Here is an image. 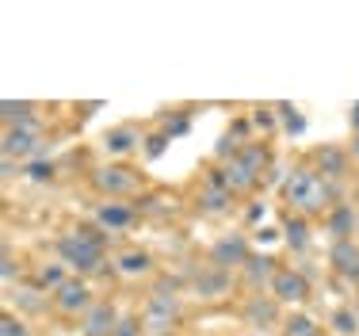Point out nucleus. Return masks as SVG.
I'll return each mask as SVG.
<instances>
[{"instance_id":"1","label":"nucleus","mask_w":359,"mask_h":336,"mask_svg":"<svg viewBox=\"0 0 359 336\" xmlns=\"http://www.w3.org/2000/svg\"><path fill=\"white\" fill-rule=\"evenodd\" d=\"M283 195H287V203L306 218V214H321V210H329V203H337V184L318 176L313 168H294L287 176Z\"/></svg>"},{"instance_id":"2","label":"nucleus","mask_w":359,"mask_h":336,"mask_svg":"<svg viewBox=\"0 0 359 336\" xmlns=\"http://www.w3.org/2000/svg\"><path fill=\"white\" fill-rule=\"evenodd\" d=\"M57 256H62L65 268L81 275L100 271L104 268V234H100V226H76L73 234H65L57 241Z\"/></svg>"},{"instance_id":"3","label":"nucleus","mask_w":359,"mask_h":336,"mask_svg":"<svg viewBox=\"0 0 359 336\" xmlns=\"http://www.w3.org/2000/svg\"><path fill=\"white\" fill-rule=\"evenodd\" d=\"M180 321V279H157L142 314L145 336H172Z\"/></svg>"},{"instance_id":"4","label":"nucleus","mask_w":359,"mask_h":336,"mask_svg":"<svg viewBox=\"0 0 359 336\" xmlns=\"http://www.w3.org/2000/svg\"><path fill=\"white\" fill-rule=\"evenodd\" d=\"M39 142H42L39 119L15 123V126H8V130H4V157L8 161H31V157H35V149H39Z\"/></svg>"},{"instance_id":"5","label":"nucleus","mask_w":359,"mask_h":336,"mask_svg":"<svg viewBox=\"0 0 359 336\" xmlns=\"http://www.w3.org/2000/svg\"><path fill=\"white\" fill-rule=\"evenodd\" d=\"M249 256H252V245H249V237H245V234H226V237H218L215 245H210V264L222 268V271L245 268Z\"/></svg>"},{"instance_id":"6","label":"nucleus","mask_w":359,"mask_h":336,"mask_svg":"<svg viewBox=\"0 0 359 336\" xmlns=\"http://www.w3.org/2000/svg\"><path fill=\"white\" fill-rule=\"evenodd\" d=\"M96 187L104 195H111V199H123V195L138 191L142 180L134 176V168H126V165H104V168H96Z\"/></svg>"},{"instance_id":"7","label":"nucleus","mask_w":359,"mask_h":336,"mask_svg":"<svg viewBox=\"0 0 359 336\" xmlns=\"http://www.w3.org/2000/svg\"><path fill=\"white\" fill-rule=\"evenodd\" d=\"M271 298H276L279 306H302L306 298H310V279L290 268H279L276 279H271Z\"/></svg>"},{"instance_id":"8","label":"nucleus","mask_w":359,"mask_h":336,"mask_svg":"<svg viewBox=\"0 0 359 336\" xmlns=\"http://www.w3.org/2000/svg\"><path fill=\"white\" fill-rule=\"evenodd\" d=\"M54 306L62 309V314H88L92 290H88V283H84V275H69V279L54 290Z\"/></svg>"},{"instance_id":"9","label":"nucleus","mask_w":359,"mask_h":336,"mask_svg":"<svg viewBox=\"0 0 359 336\" xmlns=\"http://www.w3.org/2000/svg\"><path fill=\"white\" fill-rule=\"evenodd\" d=\"M191 290H195L199 298H207V302H215V298H226L229 290H233V271H222V268H215V264H207L203 271H195Z\"/></svg>"},{"instance_id":"10","label":"nucleus","mask_w":359,"mask_h":336,"mask_svg":"<svg viewBox=\"0 0 359 336\" xmlns=\"http://www.w3.org/2000/svg\"><path fill=\"white\" fill-rule=\"evenodd\" d=\"M329 268L337 271L340 279H348L359 287V245L355 241H332L329 245Z\"/></svg>"},{"instance_id":"11","label":"nucleus","mask_w":359,"mask_h":336,"mask_svg":"<svg viewBox=\"0 0 359 336\" xmlns=\"http://www.w3.org/2000/svg\"><path fill=\"white\" fill-rule=\"evenodd\" d=\"M218 176H222V184H226L233 195H241V191H252V187L260 184V172H256L252 165H245V161L237 157V153H233V157H229L226 165L218 168Z\"/></svg>"},{"instance_id":"12","label":"nucleus","mask_w":359,"mask_h":336,"mask_svg":"<svg viewBox=\"0 0 359 336\" xmlns=\"http://www.w3.org/2000/svg\"><path fill=\"white\" fill-rule=\"evenodd\" d=\"M229 203H233V191L222 184L218 172H210L207 184H203V191H199V199H195V206H199L203 214H226Z\"/></svg>"},{"instance_id":"13","label":"nucleus","mask_w":359,"mask_h":336,"mask_svg":"<svg viewBox=\"0 0 359 336\" xmlns=\"http://www.w3.org/2000/svg\"><path fill=\"white\" fill-rule=\"evenodd\" d=\"M115 325H118L115 306H111V302H92V309L84 314L81 332L84 336H111V332H115Z\"/></svg>"},{"instance_id":"14","label":"nucleus","mask_w":359,"mask_h":336,"mask_svg":"<svg viewBox=\"0 0 359 336\" xmlns=\"http://www.w3.org/2000/svg\"><path fill=\"white\" fill-rule=\"evenodd\" d=\"M313 165H318V176L337 184L340 176H348V153L337 145H321V149H313Z\"/></svg>"},{"instance_id":"15","label":"nucleus","mask_w":359,"mask_h":336,"mask_svg":"<svg viewBox=\"0 0 359 336\" xmlns=\"http://www.w3.org/2000/svg\"><path fill=\"white\" fill-rule=\"evenodd\" d=\"M130 222H134V206H126V203H118V199H111V203H104L96 210V226L100 229H111V234L130 229Z\"/></svg>"},{"instance_id":"16","label":"nucleus","mask_w":359,"mask_h":336,"mask_svg":"<svg viewBox=\"0 0 359 336\" xmlns=\"http://www.w3.org/2000/svg\"><path fill=\"white\" fill-rule=\"evenodd\" d=\"M276 271H279V268H276V260H271L268 253H252V256H249V264L241 268L245 283H249V287H256V290L268 287V283L276 279Z\"/></svg>"},{"instance_id":"17","label":"nucleus","mask_w":359,"mask_h":336,"mask_svg":"<svg viewBox=\"0 0 359 336\" xmlns=\"http://www.w3.org/2000/svg\"><path fill=\"white\" fill-rule=\"evenodd\" d=\"M245 317H249V325H256V329H271L279 321V302L271 295H252V302L245 306Z\"/></svg>"},{"instance_id":"18","label":"nucleus","mask_w":359,"mask_h":336,"mask_svg":"<svg viewBox=\"0 0 359 336\" xmlns=\"http://www.w3.org/2000/svg\"><path fill=\"white\" fill-rule=\"evenodd\" d=\"M359 229V214L352 210L348 203H337L329 210V234L332 241H352V234Z\"/></svg>"},{"instance_id":"19","label":"nucleus","mask_w":359,"mask_h":336,"mask_svg":"<svg viewBox=\"0 0 359 336\" xmlns=\"http://www.w3.org/2000/svg\"><path fill=\"white\" fill-rule=\"evenodd\" d=\"M104 145H107L111 157H123V153L138 149V130H134V126H111L104 134Z\"/></svg>"},{"instance_id":"20","label":"nucleus","mask_w":359,"mask_h":336,"mask_svg":"<svg viewBox=\"0 0 359 336\" xmlns=\"http://www.w3.org/2000/svg\"><path fill=\"white\" fill-rule=\"evenodd\" d=\"M283 241L294 253H306V248H310V222H306L302 214H290L283 222Z\"/></svg>"},{"instance_id":"21","label":"nucleus","mask_w":359,"mask_h":336,"mask_svg":"<svg viewBox=\"0 0 359 336\" xmlns=\"http://www.w3.org/2000/svg\"><path fill=\"white\" fill-rule=\"evenodd\" d=\"M329 329L337 332V336H355L359 332V314L352 306H340V309H332V317H329Z\"/></svg>"},{"instance_id":"22","label":"nucleus","mask_w":359,"mask_h":336,"mask_svg":"<svg viewBox=\"0 0 359 336\" xmlns=\"http://www.w3.org/2000/svg\"><path fill=\"white\" fill-rule=\"evenodd\" d=\"M0 115H4L8 126L27 123V119H35V103H31V100H4V103H0Z\"/></svg>"},{"instance_id":"23","label":"nucleus","mask_w":359,"mask_h":336,"mask_svg":"<svg viewBox=\"0 0 359 336\" xmlns=\"http://www.w3.org/2000/svg\"><path fill=\"white\" fill-rule=\"evenodd\" d=\"M283 336H321V332H318V321L310 314H290L283 325Z\"/></svg>"},{"instance_id":"24","label":"nucleus","mask_w":359,"mask_h":336,"mask_svg":"<svg viewBox=\"0 0 359 336\" xmlns=\"http://www.w3.org/2000/svg\"><path fill=\"white\" fill-rule=\"evenodd\" d=\"M153 268V256L149 253H126V256H118V271L123 275H145Z\"/></svg>"},{"instance_id":"25","label":"nucleus","mask_w":359,"mask_h":336,"mask_svg":"<svg viewBox=\"0 0 359 336\" xmlns=\"http://www.w3.org/2000/svg\"><path fill=\"white\" fill-rule=\"evenodd\" d=\"M237 157H241L245 165H252V168L264 176V168H268L271 153H268V145H241V149H237Z\"/></svg>"},{"instance_id":"26","label":"nucleus","mask_w":359,"mask_h":336,"mask_svg":"<svg viewBox=\"0 0 359 336\" xmlns=\"http://www.w3.org/2000/svg\"><path fill=\"white\" fill-rule=\"evenodd\" d=\"M65 279H69V275H65V264H62V260H57V264H46V268H42V275H39L42 290H50V295H54V290L62 287Z\"/></svg>"},{"instance_id":"27","label":"nucleus","mask_w":359,"mask_h":336,"mask_svg":"<svg viewBox=\"0 0 359 336\" xmlns=\"http://www.w3.org/2000/svg\"><path fill=\"white\" fill-rule=\"evenodd\" d=\"M276 111L283 115V123H287V134H290V137L306 134V119H302V115H294V107H290V103H276Z\"/></svg>"},{"instance_id":"28","label":"nucleus","mask_w":359,"mask_h":336,"mask_svg":"<svg viewBox=\"0 0 359 336\" xmlns=\"http://www.w3.org/2000/svg\"><path fill=\"white\" fill-rule=\"evenodd\" d=\"M187 130H191V119L187 115H165V130L161 134H165L168 142H172V137H184Z\"/></svg>"},{"instance_id":"29","label":"nucleus","mask_w":359,"mask_h":336,"mask_svg":"<svg viewBox=\"0 0 359 336\" xmlns=\"http://www.w3.org/2000/svg\"><path fill=\"white\" fill-rule=\"evenodd\" d=\"M145 329H142V317H130V314H126V317H118V325H115V332H111V336H142Z\"/></svg>"},{"instance_id":"30","label":"nucleus","mask_w":359,"mask_h":336,"mask_svg":"<svg viewBox=\"0 0 359 336\" xmlns=\"http://www.w3.org/2000/svg\"><path fill=\"white\" fill-rule=\"evenodd\" d=\"M0 336H31V332H27V325H23L20 317L4 314V317H0Z\"/></svg>"},{"instance_id":"31","label":"nucleus","mask_w":359,"mask_h":336,"mask_svg":"<svg viewBox=\"0 0 359 336\" xmlns=\"http://www.w3.org/2000/svg\"><path fill=\"white\" fill-rule=\"evenodd\" d=\"M23 172H27L31 180H50V176H54V165H50V161H27V168H23Z\"/></svg>"},{"instance_id":"32","label":"nucleus","mask_w":359,"mask_h":336,"mask_svg":"<svg viewBox=\"0 0 359 336\" xmlns=\"http://www.w3.org/2000/svg\"><path fill=\"white\" fill-rule=\"evenodd\" d=\"M165 149H168V137L165 134H153L149 142H145V157H149V161H157Z\"/></svg>"},{"instance_id":"33","label":"nucleus","mask_w":359,"mask_h":336,"mask_svg":"<svg viewBox=\"0 0 359 336\" xmlns=\"http://www.w3.org/2000/svg\"><path fill=\"white\" fill-rule=\"evenodd\" d=\"M279 237H283V229H276V226H264V229H256V241H260V245H276Z\"/></svg>"},{"instance_id":"34","label":"nucleus","mask_w":359,"mask_h":336,"mask_svg":"<svg viewBox=\"0 0 359 336\" xmlns=\"http://www.w3.org/2000/svg\"><path fill=\"white\" fill-rule=\"evenodd\" d=\"M15 302H20L23 309H42V298L31 295V290H23V287H20V295H15Z\"/></svg>"},{"instance_id":"35","label":"nucleus","mask_w":359,"mask_h":336,"mask_svg":"<svg viewBox=\"0 0 359 336\" xmlns=\"http://www.w3.org/2000/svg\"><path fill=\"white\" fill-rule=\"evenodd\" d=\"M0 271H4V283L15 279V260H12V253H8V248H4V260H0Z\"/></svg>"},{"instance_id":"36","label":"nucleus","mask_w":359,"mask_h":336,"mask_svg":"<svg viewBox=\"0 0 359 336\" xmlns=\"http://www.w3.org/2000/svg\"><path fill=\"white\" fill-rule=\"evenodd\" d=\"M271 123H276V119H271V111H256V126H268V130H271Z\"/></svg>"},{"instance_id":"37","label":"nucleus","mask_w":359,"mask_h":336,"mask_svg":"<svg viewBox=\"0 0 359 336\" xmlns=\"http://www.w3.org/2000/svg\"><path fill=\"white\" fill-rule=\"evenodd\" d=\"M260 218H264V206H260V203H256V206H252V210H249V222H260Z\"/></svg>"},{"instance_id":"38","label":"nucleus","mask_w":359,"mask_h":336,"mask_svg":"<svg viewBox=\"0 0 359 336\" xmlns=\"http://www.w3.org/2000/svg\"><path fill=\"white\" fill-rule=\"evenodd\" d=\"M352 126H355V134H359V103H355V111H352Z\"/></svg>"},{"instance_id":"39","label":"nucleus","mask_w":359,"mask_h":336,"mask_svg":"<svg viewBox=\"0 0 359 336\" xmlns=\"http://www.w3.org/2000/svg\"><path fill=\"white\" fill-rule=\"evenodd\" d=\"M352 157L359 161V134H355V142H352Z\"/></svg>"},{"instance_id":"40","label":"nucleus","mask_w":359,"mask_h":336,"mask_svg":"<svg viewBox=\"0 0 359 336\" xmlns=\"http://www.w3.org/2000/svg\"><path fill=\"white\" fill-rule=\"evenodd\" d=\"M355 314H359V309H355Z\"/></svg>"}]
</instances>
